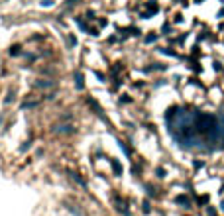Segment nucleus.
I'll return each instance as SVG.
<instances>
[{
	"label": "nucleus",
	"instance_id": "nucleus-1",
	"mask_svg": "<svg viewBox=\"0 0 224 216\" xmlns=\"http://www.w3.org/2000/svg\"><path fill=\"white\" fill-rule=\"evenodd\" d=\"M177 202H181V204H185V206L189 208V198H187V197H177Z\"/></svg>",
	"mask_w": 224,
	"mask_h": 216
},
{
	"label": "nucleus",
	"instance_id": "nucleus-2",
	"mask_svg": "<svg viewBox=\"0 0 224 216\" xmlns=\"http://www.w3.org/2000/svg\"><path fill=\"white\" fill-rule=\"evenodd\" d=\"M222 210H224V202H222Z\"/></svg>",
	"mask_w": 224,
	"mask_h": 216
}]
</instances>
